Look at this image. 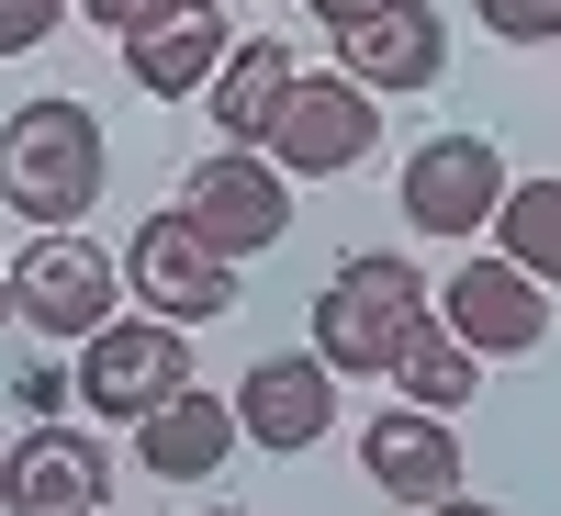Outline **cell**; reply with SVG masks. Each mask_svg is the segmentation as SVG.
I'll return each mask as SVG.
<instances>
[{
	"label": "cell",
	"mask_w": 561,
	"mask_h": 516,
	"mask_svg": "<svg viewBox=\"0 0 561 516\" xmlns=\"http://www.w3.org/2000/svg\"><path fill=\"white\" fill-rule=\"evenodd\" d=\"M102 180H113L102 113L68 102V90H45V102H23L12 124H0V203H12L34 237L45 225H79L90 203H102Z\"/></svg>",
	"instance_id": "1"
},
{
	"label": "cell",
	"mask_w": 561,
	"mask_h": 516,
	"mask_svg": "<svg viewBox=\"0 0 561 516\" xmlns=\"http://www.w3.org/2000/svg\"><path fill=\"white\" fill-rule=\"evenodd\" d=\"M427 314V270H404L393 248L337 259V280L314 293V359L325 370H382L404 348V325Z\"/></svg>",
	"instance_id": "2"
},
{
	"label": "cell",
	"mask_w": 561,
	"mask_h": 516,
	"mask_svg": "<svg viewBox=\"0 0 561 516\" xmlns=\"http://www.w3.org/2000/svg\"><path fill=\"white\" fill-rule=\"evenodd\" d=\"M124 303V259L90 248L79 225H45V237L0 270V314H23L34 337H90V325H113Z\"/></svg>",
	"instance_id": "3"
},
{
	"label": "cell",
	"mask_w": 561,
	"mask_h": 516,
	"mask_svg": "<svg viewBox=\"0 0 561 516\" xmlns=\"http://www.w3.org/2000/svg\"><path fill=\"white\" fill-rule=\"evenodd\" d=\"M370 147H382V102H370L359 79H337V68H304L293 90H280L270 135H259V158H270L280 180H337V169H359Z\"/></svg>",
	"instance_id": "4"
},
{
	"label": "cell",
	"mask_w": 561,
	"mask_h": 516,
	"mask_svg": "<svg viewBox=\"0 0 561 516\" xmlns=\"http://www.w3.org/2000/svg\"><path fill=\"white\" fill-rule=\"evenodd\" d=\"M180 382H192V337H180L169 314H113L79 337V404L102 415V427H135V415H158Z\"/></svg>",
	"instance_id": "5"
},
{
	"label": "cell",
	"mask_w": 561,
	"mask_h": 516,
	"mask_svg": "<svg viewBox=\"0 0 561 516\" xmlns=\"http://www.w3.org/2000/svg\"><path fill=\"white\" fill-rule=\"evenodd\" d=\"M124 293L147 314H169V325H214V314H237V259L169 203V214H147L124 237Z\"/></svg>",
	"instance_id": "6"
},
{
	"label": "cell",
	"mask_w": 561,
	"mask_h": 516,
	"mask_svg": "<svg viewBox=\"0 0 561 516\" xmlns=\"http://www.w3.org/2000/svg\"><path fill=\"white\" fill-rule=\"evenodd\" d=\"M427 314H438L472 359H528V348L550 337V280H528L517 259H460V270L438 280Z\"/></svg>",
	"instance_id": "7"
},
{
	"label": "cell",
	"mask_w": 561,
	"mask_h": 516,
	"mask_svg": "<svg viewBox=\"0 0 561 516\" xmlns=\"http://www.w3.org/2000/svg\"><path fill=\"white\" fill-rule=\"evenodd\" d=\"M180 214H192L225 259H259V248L293 237V180H280L259 147H214L192 169V192H180Z\"/></svg>",
	"instance_id": "8"
},
{
	"label": "cell",
	"mask_w": 561,
	"mask_h": 516,
	"mask_svg": "<svg viewBox=\"0 0 561 516\" xmlns=\"http://www.w3.org/2000/svg\"><path fill=\"white\" fill-rule=\"evenodd\" d=\"M505 203V158H494V135H427V147L404 158V225L415 237H483Z\"/></svg>",
	"instance_id": "9"
},
{
	"label": "cell",
	"mask_w": 561,
	"mask_h": 516,
	"mask_svg": "<svg viewBox=\"0 0 561 516\" xmlns=\"http://www.w3.org/2000/svg\"><path fill=\"white\" fill-rule=\"evenodd\" d=\"M0 505L12 516H102L113 449L79 438V427H23V449H0Z\"/></svg>",
	"instance_id": "10"
},
{
	"label": "cell",
	"mask_w": 561,
	"mask_h": 516,
	"mask_svg": "<svg viewBox=\"0 0 561 516\" xmlns=\"http://www.w3.org/2000/svg\"><path fill=\"white\" fill-rule=\"evenodd\" d=\"M325 34H337V79H359L370 102L382 90H438V68H449V23L427 0H382V12L325 23Z\"/></svg>",
	"instance_id": "11"
},
{
	"label": "cell",
	"mask_w": 561,
	"mask_h": 516,
	"mask_svg": "<svg viewBox=\"0 0 561 516\" xmlns=\"http://www.w3.org/2000/svg\"><path fill=\"white\" fill-rule=\"evenodd\" d=\"M325 427H337V370H325L314 348H304V359L280 348V359H259L248 382H237V438H248V449H280V460H293V449H314Z\"/></svg>",
	"instance_id": "12"
},
{
	"label": "cell",
	"mask_w": 561,
	"mask_h": 516,
	"mask_svg": "<svg viewBox=\"0 0 561 516\" xmlns=\"http://www.w3.org/2000/svg\"><path fill=\"white\" fill-rule=\"evenodd\" d=\"M359 472L382 483L393 505H449V494H460V438H449V415L382 404V415L359 427Z\"/></svg>",
	"instance_id": "13"
},
{
	"label": "cell",
	"mask_w": 561,
	"mask_h": 516,
	"mask_svg": "<svg viewBox=\"0 0 561 516\" xmlns=\"http://www.w3.org/2000/svg\"><path fill=\"white\" fill-rule=\"evenodd\" d=\"M135 460H147L158 483H203V472H225V460H237V404L203 393V382H180L158 415H135Z\"/></svg>",
	"instance_id": "14"
},
{
	"label": "cell",
	"mask_w": 561,
	"mask_h": 516,
	"mask_svg": "<svg viewBox=\"0 0 561 516\" xmlns=\"http://www.w3.org/2000/svg\"><path fill=\"white\" fill-rule=\"evenodd\" d=\"M124 68H135V90H158V102H192V90L225 68V12L214 0H180L169 23L124 34Z\"/></svg>",
	"instance_id": "15"
},
{
	"label": "cell",
	"mask_w": 561,
	"mask_h": 516,
	"mask_svg": "<svg viewBox=\"0 0 561 516\" xmlns=\"http://www.w3.org/2000/svg\"><path fill=\"white\" fill-rule=\"evenodd\" d=\"M293 79H304V68H293V45H280V34H248V45H225V68L203 79V102H214V124H225V147H259Z\"/></svg>",
	"instance_id": "16"
},
{
	"label": "cell",
	"mask_w": 561,
	"mask_h": 516,
	"mask_svg": "<svg viewBox=\"0 0 561 516\" xmlns=\"http://www.w3.org/2000/svg\"><path fill=\"white\" fill-rule=\"evenodd\" d=\"M382 382H393L404 404H427V415H460V404L483 393V359L460 348V337H449L438 314H415V325H404V348L382 359Z\"/></svg>",
	"instance_id": "17"
},
{
	"label": "cell",
	"mask_w": 561,
	"mask_h": 516,
	"mask_svg": "<svg viewBox=\"0 0 561 516\" xmlns=\"http://www.w3.org/2000/svg\"><path fill=\"white\" fill-rule=\"evenodd\" d=\"M494 259H517L528 280H561V180H505V203H494Z\"/></svg>",
	"instance_id": "18"
},
{
	"label": "cell",
	"mask_w": 561,
	"mask_h": 516,
	"mask_svg": "<svg viewBox=\"0 0 561 516\" xmlns=\"http://www.w3.org/2000/svg\"><path fill=\"white\" fill-rule=\"evenodd\" d=\"M483 12V34H505V45H561V0H472Z\"/></svg>",
	"instance_id": "19"
},
{
	"label": "cell",
	"mask_w": 561,
	"mask_h": 516,
	"mask_svg": "<svg viewBox=\"0 0 561 516\" xmlns=\"http://www.w3.org/2000/svg\"><path fill=\"white\" fill-rule=\"evenodd\" d=\"M57 23H68V0H0V57H34Z\"/></svg>",
	"instance_id": "20"
},
{
	"label": "cell",
	"mask_w": 561,
	"mask_h": 516,
	"mask_svg": "<svg viewBox=\"0 0 561 516\" xmlns=\"http://www.w3.org/2000/svg\"><path fill=\"white\" fill-rule=\"evenodd\" d=\"M68 12H90V23H102V34L124 45V34H147V23H169L180 0H68Z\"/></svg>",
	"instance_id": "21"
},
{
	"label": "cell",
	"mask_w": 561,
	"mask_h": 516,
	"mask_svg": "<svg viewBox=\"0 0 561 516\" xmlns=\"http://www.w3.org/2000/svg\"><path fill=\"white\" fill-rule=\"evenodd\" d=\"M314 23H359V12H382V0H304Z\"/></svg>",
	"instance_id": "22"
},
{
	"label": "cell",
	"mask_w": 561,
	"mask_h": 516,
	"mask_svg": "<svg viewBox=\"0 0 561 516\" xmlns=\"http://www.w3.org/2000/svg\"><path fill=\"white\" fill-rule=\"evenodd\" d=\"M415 516H505V505H483V494H449V505H415Z\"/></svg>",
	"instance_id": "23"
},
{
	"label": "cell",
	"mask_w": 561,
	"mask_h": 516,
	"mask_svg": "<svg viewBox=\"0 0 561 516\" xmlns=\"http://www.w3.org/2000/svg\"><path fill=\"white\" fill-rule=\"evenodd\" d=\"M203 516H248V505H203Z\"/></svg>",
	"instance_id": "24"
},
{
	"label": "cell",
	"mask_w": 561,
	"mask_h": 516,
	"mask_svg": "<svg viewBox=\"0 0 561 516\" xmlns=\"http://www.w3.org/2000/svg\"><path fill=\"white\" fill-rule=\"evenodd\" d=\"M0 270H12V259H0Z\"/></svg>",
	"instance_id": "25"
}]
</instances>
